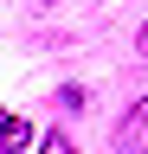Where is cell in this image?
<instances>
[{"label": "cell", "mask_w": 148, "mask_h": 154, "mask_svg": "<svg viewBox=\"0 0 148 154\" xmlns=\"http://www.w3.org/2000/svg\"><path fill=\"white\" fill-rule=\"evenodd\" d=\"M129 128H148V96L135 103V116H129Z\"/></svg>", "instance_id": "7a4b0ae2"}, {"label": "cell", "mask_w": 148, "mask_h": 154, "mask_svg": "<svg viewBox=\"0 0 148 154\" xmlns=\"http://www.w3.org/2000/svg\"><path fill=\"white\" fill-rule=\"evenodd\" d=\"M135 45H142V51H148V26H142V32H135Z\"/></svg>", "instance_id": "3957f363"}, {"label": "cell", "mask_w": 148, "mask_h": 154, "mask_svg": "<svg viewBox=\"0 0 148 154\" xmlns=\"http://www.w3.org/2000/svg\"><path fill=\"white\" fill-rule=\"evenodd\" d=\"M0 148H32V122H20V116L0 109Z\"/></svg>", "instance_id": "6da1fadb"}]
</instances>
